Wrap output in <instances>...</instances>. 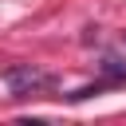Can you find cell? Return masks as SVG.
<instances>
[{
	"instance_id": "7a4b0ae2",
	"label": "cell",
	"mask_w": 126,
	"mask_h": 126,
	"mask_svg": "<svg viewBox=\"0 0 126 126\" xmlns=\"http://www.w3.org/2000/svg\"><path fill=\"white\" fill-rule=\"evenodd\" d=\"M102 71H106L110 79H126V63H118V59H106V63H102Z\"/></svg>"
},
{
	"instance_id": "6da1fadb",
	"label": "cell",
	"mask_w": 126,
	"mask_h": 126,
	"mask_svg": "<svg viewBox=\"0 0 126 126\" xmlns=\"http://www.w3.org/2000/svg\"><path fill=\"white\" fill-rule=\"evenodd\" d=\"M4 83L12 87V94H32L35 87H47L51 79H47L43 71H35L32 63H20V67H8V71H4Z\"/></svg>"
}]
</instances>
